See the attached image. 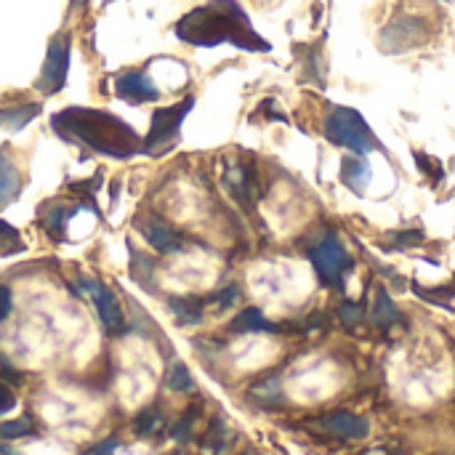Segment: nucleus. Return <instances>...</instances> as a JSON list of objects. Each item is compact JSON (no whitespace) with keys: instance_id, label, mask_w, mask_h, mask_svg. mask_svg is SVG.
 Masks as SVG:
<instances>
[{"instance_id":"obj_9","label":"nucleus","mask_w":455,"mask_h":455,"mask_svg":"<svg viewBox=\"0 0 455 455\" xmlns=\"http://www.w3.org/2000/svg\"><path fill=\"white\" fill-rule=\"evenodd\" d=\"M139 232H141L144 243H147L152 251L163 253V256L179 253V251L184 248V237H181L168 221H163V219H157V216L141 219V221H139Z\"/></svg>"},{"instance_id":"obj_29","label":"nucleus","mask_w":455,"mask_h":455,"mask_svg":"<svg viewBox=\"0 0 455 455\" xmlns=\"http://www.w3.org/2000/svg\"><path fill=\"white\" fill-rule=\"evenodd\" d=\"M243 455H253V453H243Z\"/></svg>"},{"instance_id":"obj_15","label":"nucleus","mask_w":455,"mask_h":455,"mask_svg":"<svg viewBox=\"0 0 455 455\" xmlns=\"http://www.w3.org/2000/svg\"><path fill=\"white\" fill-rule=\"evenodd\" d=\"M168 309L179 320V325H197L203 320V304L195 299H171Z\"/></svg>"},{"instance_id":"obj_2","label":"nucleus","mask_w":455,"mask_h":455,"mask_svg":"<svg viewBox=\"0 0 455 455\" xmlns=\"http://www.w3.org/2000/svg\"><path fill=\"white\" fill-rule=\"evenodd\" d=\"M51 128L69 144H80L112 160L141 155V139L123 117L93 107H67L51 115Z\"/></svg>"},{"instance_id":"obj_4","label":"nucleus","mask_w":455,"mask_h":455,"mask_svg":"<svg viewBox=\"0 0 455 455\" xmlns=\"http://www.w3.org/2000/svg\"><path fill=\"white\" fill-rule=\"evenodd\" d=\"M325 136L339 144L352 149L355 155H365L373 149V133L363 115L349 107H333L328 120H325Z\"/></svg>"},{"instance_id":"obj_13","label":"nucleus","mask_w":455,"mask_h":455,"mask_svg":"<svg viewBox=\"0 0 455 455\" xmlns=\"http://www.w3.org/2000/svg\"><path fill=\"white\" fill-rule=\"evenodd\" d=\"M69 216H75V211H69L64 203H48V205L40 211V224H43V229H45L56 243H61V240H64V232H67Z\"/></svg>"},{"instance_id":"obj_19","label":"nucleus","mask_w":455,"mask_h":455,"mask_svg":"<svg viewBox=\"0 0 455 455\" xmlns=\"http://www.w3.org/2000/svg\"><path fill=\"white\" fill-rule=\"evenodd\" d=\"M19 253H24L21 235L16 232V227H11L8 221H3V219H0V259L19 256Z\"/></svg>"},{"instance_id":"obj_24","label":"nucleus","mask_w":455,"mask_h":455,"mask_svg":"<svg viewBox=\"0 0 455 455\" xmlns=\"http://www.w3.org/2000/svg\"><path fill=\"white\" fill-rule=\"evenodd\" d=\"M240 299V288L237 285H227L219 296H216V301H219V309H227V307H232L235 301Z\"/></svg>"},{"instance_id":"obj_31","label":"nucleus","mask_w":455,"mask_h":455,"mask_svg":"<svg viewBox=\"0 0 455 455\" xmlns=\"http://www.w3.org/2000/svg\"><path fill=\"white\" fill-rule=\"evenodd\" d=\"M445 3H451V0H445Z\"/></svg>"},{"instance_id":"obj_22","label":"nucleus","mask_w":455,"mask_h":455,"mask_svg":"<svg viewBox=\"0 0 455 455\" xmlns=\"http://www.w3.org/2000/svg\"><path fill=\"white\" fill-rule=\"evenodd\" d=\"M13 408H16V395H13V389H11L5 381H0V416L11 413Z\"/></svg>"},{"instance_id":"obj_11","label":"nucleus","mask_w":455,"mask_h":455,"mask_svg":"<svg viewBox=\"0 0 455 455\" xmlns=\"http://www.w3.org/2000/svg\"><path fill=\"white\" fill-rule=\"evenodd\" d=\"M21 187H24V179H21L19 165L11 160L8 152H0V211L19 197Z\"/></svg>"},{"instance_id":"obj_18","label":"nucleus","mask_w":455,"mask_h":455,"mask_svg":"<svg viewBox=\"0 0 455 455\" xmlns=\"http://www.w3.org/2000/svg\"><path fill=\"white\" fill-rule=\"evenodd\" d=\"M165 387L171 392H192L195 389V379L189 373V368L184 363H171L165 371Z\"/></svg>"},{"instance_id":"obj_23","label":"nucleus","mask_w":455,"mask_h":455,"mask_svg":"<svg viewBox=\"0 0 455 455\" xmlns=\"http://www.w3.org/2000/svg\"><path fill=\"white\" fill-rule=\"evenodd\" d=\"M192 421H195V416H192V413H187V416H184L173 429H171V437H173V440H179V443H187V440H189V429H192L189 424H192Z\"/></svg>"},{"instance_id":"obj_6","label":"nucleus","mask_w":455,"mask_h":455,"mask_svg":"<svg viewBox=\"0 0 455 455\" xmlns=\"http://www.w3.org/2000/svg\"><path fill=\"white\" fill-rule=\"evenodd\" d=\"M80 285H83V291L88 293V299H91V304H93V309H96V315H99L101 328H104L109 336L123 333V331H125V315H123V307H120L115 291H112L109 285L99 283V280H83Z\"/></svg>"},{"instance_id":"obj_28","label":"nucleus","mask_w":455,"mask_h":455,"mask_svg":"<svg viewBox=\"0 0 455 455\" xmlns=\"http://www.w3.org/2000/svg\"><path fill=\"white\" fill-rule=\"evenodd\" d=\"M341 317H344V323H357L360 309H357V307H344V309H341Z\"/></svg>"},{"instance_id":"obj_27","label":"nucleus","mask_w":455,"mask_h":455,"mask_svg":"<svg viewBox=\"0 0 455 455\" xmlns=\"http://www.w3.org/2000/svg\"><path fill=\"white\" fill-rule=\"evenodd\" d=\"M117 445H120V443H117V437H109V440L99 443V445H96V448H93L88 455H115Z\"/></svg>"},{"instance_id":"obj_8","label":"nucleus","mask_w":455,"mask_h":455,"mask_svg":"<svg viewBox=\"0 0 455 455\" xmlns=\"http://www.w3.org/2000/svg\"><path fill=\"white\" fill-rule=\"evenodd\" d=\"M115 93L117 99L128 101V104H147V101H157L163 96V91L155 85V80L149 77L147 69H123L115 75Z\"/></svg>"},{"instance_id":"obj_3","label":"nucleus","mask_w":455,"mask_h":455,"mask_svg":"<svg viewBox=\"0 0 455 455\" xmlns=\"http://www.w3.org/2000/svg\"><path fill=\"white\" fill-rule=\"evenodd\" d=\"M192 107H195V96H187L179 104L155 109L152 112V120H149V133L141 141V155L160 157L171 147H176V141L181 136V125H184L187 115L192 112Z\"/></svg>"},{"instance_id":"obj_10","label":"nucleus","mask_w":455,"mask_h":455,"mask_svg":"<svg viewBox=\"0 0 455 455\" xmlns=\"http://www.w3.org/2000/svg\"><path fill=\"white\" fill-rule=\"evenodd\" d=\"M317 427L333 437H341V440H363L371 432L368 421L357 413H349V411H336V413L320 419Z\"/></svg>"},{"instance_id":"obj_25","label":"nucleus","mask_w":455,"mask_h":455,"mask_svg":"<svg viewBox=\"0 0 455 455\" xmlns=\"http://www.w3.org/2000/svg\"><path fill=\"white\" fill-rule=\"evenodd\" d=\"M0 381H13V384H19L21 381V373L0 355Z\"/></svg>"},{"instance_id":"obj_12","label":"nucleus","mask_w":455,"mask_h":455,"mask_svg":"<svg viewBox=\"0 0 455 455\" xmlns=\"http://www.w3.org/2000/svg\"><path fill=\"white\" fill-rule=\"evenodd\" d=\"M419 27L421 21L413 19V16H405V19H397L387 32H384V45L389 51H405L411 45L419 43Z\"/></svg>"},{"instance_id":"obj_14","label":"nucleus","mask_w":455,"mask_h":455,"mask_svg":"<svg viewBox=\"0 0 455 455\" xmlns=\"http://www.w3.org/2000/svg\"><path fill=\"white\" fill-rule=\"evenodd\" d=\"M43 112L40 101H29V104H11L0 109V125L8 131H21L24 125H29L37 115Z\"/></svg>"},{"instance_id":"obj_7","label":"nucleus","mask_w":455,"mask_h":455,"mask_svg":"<svg viewBox=\"0 0 455 455\" xmlns=\"http://www.w3.org/2000/svg\"><path fill=\"white\" fill-rule=\"evenodd\" d=\"M309 259H312L315 269L320 272V277L328 280V283H339L341 275L349 267V256H347V251H344V245H341V240L336 235H328L317 245H312Z\"/></svg>"},{"instance_id":"obj_5","label":"nucleus","mask_w":455,"mask_h":455,"mask_svg":"<svg viewBox=\"0 0 455 455\" xmlns=\"http://www.w3.org/2000/svg\"><path fill=\"white\" fill-rule=\"evenodd\" d=\"M69 53H72V35L69 32L53 35L43 59V69L35 80V91H40L43 96H53L64 88L69 72Z\"/></svg>"},{"instance_id":"obj_26","label":"nucleus","mask_w":455,"mask_h":455,"mask_svg":"<svg viewBox=\"0 0 455 455\" xmlns=\"http://www.w3.org/2000/svg\"><path fill=\"white\" fill-rule=\"evenodd\" d=\"M11 309H13L11 291H8V285H3V283H0V323L11 315Z\"/></svg>"},{"instance_id":"obj_17","label":"nucleus","mask_w":455,"mask_h":455,"mask_svg":"<svg viewBox=\"0 0 455 455\" xmlns=\"http://www.w3.org/2000/svg\"><path fill=\"white\" fill-rule=\"evenodd\" d=\"M272 325L267 323V317L261 315V309L256 307H248L243 309L235 320H232V331L237 333H259V331H269Z\"/></svg>"},{"instance_id":"obj_21","label":"nucleus","mask_w":455,"mask_h":455,"mask_svg":"<svg viewBox=\"0 0 455 455\" xmlns=\"http://www.w3.org/2000/svg\"><path fill=\"white\" fill-rule=\"evenodd\" d=\"M368 165L363 163V160H344V181L352 187V189H357V192H363L365 189V181H368Z\"/></svg>"},{"instance_id":"obj_16","label":"nucleus","mask_w":455,"mask_h":455,"mask_svg":"<svg viewBox=\"0 0 455 455\" xmlns=\"http://www.w3.org/2000/svg\"><path fill=\"white\" fill-rule=\"evenodd\" d=\"M165 429V419L157 408H144L136 419H133V432L139 437H155Z\"/></svg>"},{"instance_id":"obj_1","label":"nucleus","mask_w":455,"mask_h":455,"mask_svg":"<svg viewBox=\"0 0 455 455\" xmlns=\"http://www.w3.org/2000/svg\"><path fill=\"white\" fill-rule=\"evenodd\" d=\"M173 35L197 48L229 43L240 51H269V43L253 29L245 8L237 0H211L187 11L173 24Z\"/></svg>"},{"instance_id":"obj_30","label":"nucleus","mask_w":455,"mask_h":455,"mask_svg":"<svg viewBox=\"0 0 455 455\" xmlns=\"http://www.w3.org/2000/svg\"><path fill=\"white\" fill-rule=\"evenodd\" d=\"M173 455H181V453H173Z\"/></svg>"},{"instance_id":"obj_20","label":"nucleus","mask_w":455,"mask_h":455,"mask_svg":"<svg viewBox=\"0 0 455 455\" xmlns=\"http://www.w3.org/2000/svg\"><path fill=\"white\" fill-rule=\"evenodd\" d=\"M32 435H35V424H32L29 416L0 424V440H24V437H32Z\"/></svg>"}]
</instances>
